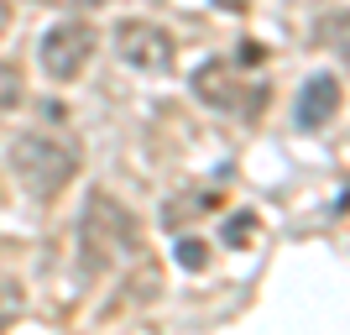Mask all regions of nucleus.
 Segmentation results:
<instances>
[{
  "mask_svg": "<svg viewBox=\"0 0 350 335\" xmlns=\"http://www.w3.org/2000/svg\"><path fill=\"white\" fill-rule=\"evenodd\" d=\"M173 257H178L183 273H204V267H209V247L199 241V236H183V241L173 247Z\"/></svg>",
  "mask_w": 350,
  "mask_h": 335,
  "instance_id": "9",
  "label": "nucleus"
},
{
  "mask_svg": "<svg viewBox=\"0 0 350 335\" xmlns=\"http://www.w3.org/2000/svg\"><path fill=\"white\" fill-rule=\"evenodd\" d=\"M5 162H11L16 184L31 194V199H53L73 184L79 173V147L63 142V136L47 132H21L11 147H5Z\"/></svg>",
  "mask_w": 350,
  "mask_h": 335,
  "instance_id": "2",
  "label": "nucleus"
},
{
  "mask_svg": "<svg viewBox=\"0 0 350 335\" xmlns=\"http://www.w3.org/2000/svg\"><path fill=\"white\" fill-rule=\"evenodd\" d=\"M251 236H256V215H251V210H235V215L225 220V231H219V247H246Z\"/></svg>",
  "mask_w": 350,
  "mask_h": 335,
  "instance_id": "8",
  "label": "nucleus"
},
{
  "mask_svg": "<svg viewBox=\"0 0 350 335\" xmlns=\"http://www.w3.org/2000/svg\"><path fill=\"white\" fill-rule=\"evenodd\" d=\"M340 110V73H308L304 89H298V100H293V126L298 132H324Z\"/></svg>",
  "mask_w": 350,
  "mask_h": 335,
  "instance_id": "6",
  "label": "nucleus"
},
{
  "mask_svg": "<svg viewBox=\"0 0 350 335\" xmlns=\"http://www.w3.org/2000/svg\"><path fill=\"white\" fill-rule=\"evenodd\" d=\"M110 42H116V58L126 63V69H136V73H167V69H173V58H178L173 32L157 27V21H142V16L116 21Z\"/></svg>",
  "mask_w": 350,
  "mask_h": 335,
  "instance_id": "5",
  "label": "nucleus"
},
{
  "mask_svg": "<svg viewBox=\"0 0 350 335\" xmlns=\"http://www.w3.org/2000/svg\"><path fill=\"white\" fill-rule=\"evenodd\" d=\"M21 309H27V299H21V288H16L11 277H0V330L11 320H21Z\"/></svg>",
  "mask_w": 350,
  "mask_h": 335,
  "instance_id": "10",
  "label": "nucleus"
},
{
  "mask_svg": "<svg viewBox=\"0 0 350 335\" xmlns=\"http://www.w3.org/2000/svg\"><path fill=\"white\" fill-rule=\"evenodd\" d=\"M73 247H79L73 251L79 277H100L120 257H131L142 247V225H136V215L120 199H110L105 189H89L84 210H79V225H73Z\"/></svg>",
  "mask_w": 350,
  "mask_h": 335,
  "instance_id": "1",
  "label": "nucleus"
},
{
  "mask_svg": "<svg viewBox=\"0 0 350 335\" xmlns=\"http://www.w3.org/2000/svg\"><path fill=\"white\" fill-rule=\"evenodd\" d=\"M94 47H100V32L89 27L84 16H68V21H58V27L42 32V42H37V63H42L47 79L68 84V79H79V69L94 58Z\"/></svg>",
  "mask_w": 350,
  "mask_h": 335,
  "instance_id": "4",
  "label": "nucleus"
},
{
  "mask_svg": "<svg viewBox=\"0 0 350 335\" xmlns=\"http://www.w3.org/2000/svg\"><path fill=\"white\" fill-rule=\"evenodd\" d=\"M16 105H21V73H16V63H0V116Z\"/></svg>",
  "mask_w": 350,
  "mask_h": 335,
  "instance_id": "11",
  "label": "nucleus"
},
{
  "mask_svg": "<svg viewBox=\"0 0 350 335\" xmlns=\"http://www.w3.org/2000/svg\"><path fill=\"white\" fill-rule=\"evenodd\" d=\"M11 27V5H5V0H0V32Z\"/></svg>",
  "mask_w": 350,
  "mask_h": 335,
  "instance_id": "15",
  "label": "nucleus"
},
{
  "mask_svg": "<svg viewBox=\"0 0 350 335\" xmlns=\"http://www.w3.org/2000/svg\"><path fill=\"white\" fill-rule=\"evenodd\" d=\"M189 89H193V100H199V105H209V110H230V116H246V121H256V116H262V105H267V84H262V79H246L230 58H204L199 69H193Z\"/></svg>",
  "mask_w": 350,
  "mask_h": 335,
  "instance_id": "3",
  "label": "nucleus"
},
{
  "mask_svg": "<svg viewBox=\"0 0 350 335\" xmlns=\"http://www.w3.org/2000/svg\"><path fill=\"white\" fill-rule=\"evenodd\" d=\"M215 5H219V11H246L251 0H215Z\"/></svg>",
  "mask_w": 350,
  "mask_h": 335,
  "instance_id": "14",
  "label": "nucleus"
},
{
  "mask_svg": "<svg viewBox=\"0 0 350 335\" xmlns=\"http://www.w3.org/2000/svg\"><path fill=\"white\" fill-rule=\"evenodd\" d=\"M47 5H73V11H94V5H105V0H47Z\"/></svg>",
  "mask_w": 350,
  "mask_h": 335,
  "instance_id": "13",
  "label": "nucleus"
},
{
  "mask_svg": "<svg viewBox=\"0 0 350 335\" xmlns=\"http://www.w3.org/2000/svg\"><path fill=\"white\" fill-rule=\"evenodd\" d=\"M204 210H219V194H215V189H193V194H183V199H173L167 210H162V225H167V231H178L189 215H204Z\"/></svg>",
  "mask_w": 350,
  "mask_h": 335,
  "instance_id": "7",
  "label": "nucleus"
},
{
  "mask_svg": "<svg viewBox=\"0 0 350 335\" xmlns=\"http://www.w3.org/2000/svg\"><path fill=\"white\" fill-rule=\"evenodd\" d=\"M319 42H335V53L345 58V11H335L329 21H319Z\"/></svg>",
  "mask_w": 350,
  "mask_h": 335,
  "instance_id": "12",
  "label": "nucleus"
}]
</instances>
